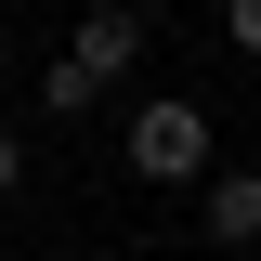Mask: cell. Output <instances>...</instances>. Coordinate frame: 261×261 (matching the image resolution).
Wrapping results in <instances>:
<instances>
[{"label":"cell","instance_id":"6","mask_svg":"<svg viewBox=\"0 0 261 261\" xmlns=\"http://www.w3.org/2000/svg\"><path fill=\"white\" fill-rule=\"evenodd\" d=\"M0 196H27V144H13V130H0Z\"/></svg>","mask_w":261,"mask_h":261},{"label":"cell","instance_id":"1","mask_svg":"<svg viewBox=\"0 0 261 261\" xmlns=\"http://www.w3.org/2000/svg\"><path fill=\"white\" fill-rule=\"evenodd\" d=\"M130 170H144V183H196V170H209V105H183V92L130 105Z\"/></svg>","mask_w":261,"mask_h":261},{"label":"cell","instance_id":"4","mask_svg":"<svg viewBox=\"0 0 261 261\" xmlns=\"http://www.w3.org/2000/svg\"><path fill=\"white\" fill-rule=\"evenodd\" d=\"M39 105H53V118H79V105H105V79H92V65H79V53H65L53 79H39Z\"/></svg>","mask_w":261,"mask_h":261},{"label":"cell","instance_id":"3","mask_svg":"<svg viewBox=\"0 0 261 261\" xmlns=\"http://www.w3.org/2000/svg\"><path fill=\"white\" fill-rule=\"evenodd\" d=\"M196 222L222 235V248H248V235H261V183H248V170H235V183H209V196H196Z\"/></svg>","mask_w":261,"mask_h":261},{"label":"cell","instance_id":"2","mask_svg":"<svg viewBox=\"0 0 261 261\" xmlns=\"http://www.w3.org/2000/svg\"><path fill=\"white\" fill-rule=\"evenodd\" d=\"M65 53L92 65V79H130V53H144V13H130V0H92V13H79V39H65Z\"/></svg>","mask_w":261,"mask_h":261},{"label":"cell","instance_id":"5","mask_svg":"<svg viewBox=\"0 0 261 261\" xmlns=\"http://www.w3.org/2000/svg\"><path fill=\"white\" fill-rule=\"evenodd\" d=\"M222 27H235V53H261V0H222Z\"/></svg>","mask_w":261,"mask_h":261},{"label":"cell","instance_id":"7","mask_svg":"<svg viewBox=\"0 0 261 261\" xmlns=\"http://www.w3.org/2000/svg\"><path fill=\"white\" fill-rule=\"evenodd\" d=\"M0 65H13V27H0Z\"/></svg>","mask_w":261,"mask_h":261}]
</instances>
